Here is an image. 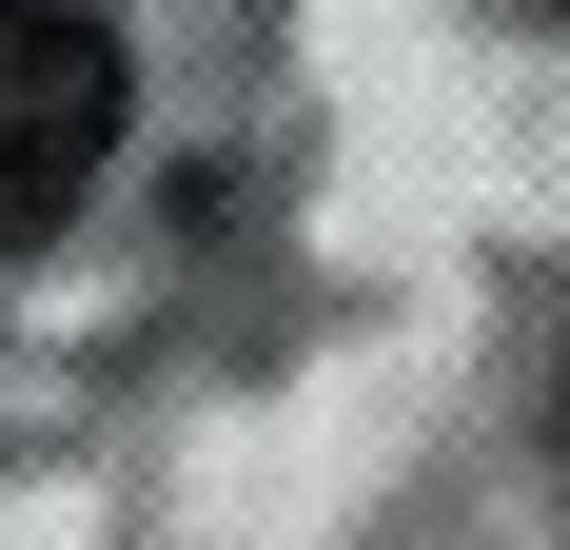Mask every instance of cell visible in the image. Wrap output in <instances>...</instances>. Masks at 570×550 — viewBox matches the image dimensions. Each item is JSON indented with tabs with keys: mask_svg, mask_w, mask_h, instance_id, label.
<instances>
[{
	"mask_svg": "<svg viewBox=\"0 0 570 550\" xmlns=\"http://www.w3.org/2000/svg\"><path fill=\"white\" fill-rule=\"evenodd\" d=\"M118 158V20L99 0H0V256H40Z\"/></svg>",
	"mask_w": 570,
	"mask_h": 550,
	"instance_id": "cell-1",
	"label": "cell"
}]
</instances>
